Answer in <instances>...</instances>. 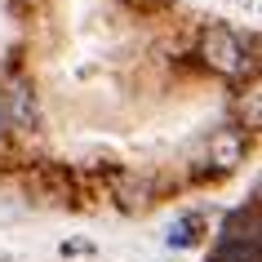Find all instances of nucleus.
<instances>
[{
    "label": "nucleus",
    "mask_w": 262,
    "mask_h": 262,
    "mask_svg": "<svg viewBox=\"0 0 262 262\" xmlns=\"http://www.w3.org/2000/svg\"><path fill=\"white\" fill-rule=\"evenodd\" d=\"M195 58H200L209 71H218V76H245L249 71V54H245V45H240V36H235L231 27H209L205 36H200Z\"/></svg>",
    "instance_id": "obj_1"
},
{
    "label": "nucleus",
    "mask_w": 262,
    "mask_h": 262,
    "mask_svg": "<svg viewBox=\"0 0 262 262\" xmlns=\"http://www.w3.org/2000/svg\"><path fill=\"white\" fill-rule=\"evenodd\" d=\"M209 165L218 169V173H231L235 165H245V134L240 129H218L213 138H209Z\"/></svg>",
    "instance_id": "obj_2"
},
{
    "label": "nucleus",
    "mask_w": 262,
    "mask_h": 262,
    "mask_svg": "<svg viewBox=\"0 0 262 262\" xmlns=\"http://www.w3.org/2000/svg\"><path fill=\"white\" fill-rule=\"evenodd\" d=\"M0 102H5L9 124H18V129H31V124H36V116H40L36 94H31L27 84H9V94H0Z\"/></svg>",
    "instance_id": "obj_3"
},
{
    "label": "nucleus",
    "mask_w": 262,
    "mask_h": 262,
    "mask_svg": "<svg viewBox=\"0 0 262 262\" xmlns=\"http://www.w3.org/2000/svg\"><path fill=\"white\" fill-rule=\"evenodd\" d=\"M200 227H205V218H200V213H182V218L173 222V227H169V235H165V240H169L173 249H187V245H195V240H200V235H195Z\"/></svg>",
    "instance_id": "obj_4"
},
{
    "label": "nucleus",
    "mask_w": 262,
    "mask_h": 262,
    "mask_svg": "<svg viewBox=\"0 0 262 262\" xmlns=\"http://www.w3.org/2000/svg\"><path fill=\"white\" fill-rule=\"evenodd\" d=\"M5 124H9V116H5V102H0V138H5Z\"/></svg>",
    "instance_id": "obj_5"
}]
</instances>
